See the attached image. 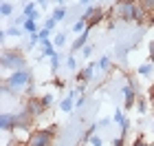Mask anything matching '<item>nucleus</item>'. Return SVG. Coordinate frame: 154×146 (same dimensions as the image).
<instances>
[{
    "label": "nucleus",
    "mask_w": 154,
    "mask_h": 146,
    "mask_svg": "<svg viewBox=\"0 0 154 146\" xmlns=\"http://www.w3.org/2000/svg\"><path fill=\"white\" fill-rule=\"evenodd\" d=\"M22 29H24V31L31 36V33H38V31L42 29V27L38 24V20H33V18H26V20H24V24H22Z\"/></svg>",
    "instance_id": "4468645a"
},
{
    "label": "nucleus",
    "mask_w": 154,
    "mask_h": 146,
    "mask_svg": "<svg viewBox=\"0 0 154 146\" xmlns=\"http://www.w3.org/2000/svg\"><path fill=\"white\" fill-rule=\"evenodd\" d=\"M88 38H90V27H88V29L84 31V33H79V36H77V38L73 40L71 49H73V51H82V49L88 44Z\"/></svg>",
    "instance_id": "9d476101"
},
{
    "label": "nucleus",
    "mask_w": 154,
    "mask_h": 146,
    "mask_svg": "<svg viewBox=\"0 0 154 146\" xmlns=\"http://www.w3.org/2000/svg\"><path fill=\"white\" fill-rule=\"evenodd\" d=\"M35 11H38V0L24 2V7H22V16L24 18H33V16H35Z\"/></svg>",
    "instance_id": "ddd939ff"
},
{
    "label": "nucleus",
    "mask_w": 154,
    "mask_h": 146,
    "mask_svg": "<svg viewBox=\"0 0 154 146\" xmlns=\"http://www.w3.org/2000/svg\"><path fill=\"white\" fill-rule=\"evenodd\" d=\"M77 95H79L77 91H68V95L60 102L62 113H73V111H75V100H77Z\"/></svg>",
    "instance_id": "1a4fd4ad"
},
{
    "label": "nucleus",
    "mask_w": 154,
    "mask_h": 146,
    "mask_svg": "<svg viewBox=\"0 0 154 146\" xmlns=\"http://www.w3.org/2000/svg\"><path fill=\"white\" fill-rule=\"evenodd\" d=\"M53 44L57 47V49H62V47H64V44H66V31H60L57 36L53 38Z\"/></svg>",
    "instance_id": "5701e85b"
},
{
    "label": "nucleus",
    "mask_w": 154,
    "mask_h": 146,
    "mask_svg": "<svg viewBox=\"0 0 154 146\" xmlns=\"http://www.w3.org/2000/svg\"><path fill=\"white\" fill-rule=\"evenodd\" d=\"M108 124H110V120H108V117H103V120H99V126H108Z\"/></svg>",
    "instance_id": "ea45409f"
},
{
    "label": "nucleus",
    "mask_w": 154,
    "mask_h": 146,
    "mask_svg": "<svg viewBox=\"0 0 154 146\" xmlns=\"http://www.w3.org/2000/svg\"><path fill=\"white\" fill-rule=\"evenodd\" d=\"M16 146H26V144H16Z\"/></svg>",
    "instance_id": "c03bdc74"
},
{
    "label": "nucleus",
    "mask_w": 154,
    "mask_h": 146,
    "mask_svg": "<svg viewBox=\"0 0 154 146\" xmlns=\"http://www.w3.org/2000/svg\"><path fill=\"white\" fill-rule=\"evenodd\" d=\"M139 5H141L148 13H152V11H154V0H139Z\"/></svg>",
    "instance_id": "cd10ccee"
},
{
    "label": "nucleus",
    "mask_w": 154,
    "mask_h": 146,
    "mask_svg": "<svg viewBox=\"0 0 154 146\" xmlns=\"http://www.w3.org/2000/svg\"><path fill=\"white\" fill-rule=\"evenodd\" d=\"M95 73H97V64H95V62H88V64H84V69L77 73V80L84 82V84H90V82L97 78Z\"/></svg>",
    "instance_id": "0eeeda50"
},
{
    "label": "nucleus",
    "mask_w": 154,
    "mask_h": 146,
    "mask_svg": "<svg viewBox=\"0 0 154 146\" xmlns=\"http://www.w3.org/2000/svg\"><path fill=\"white\" fill-rule=\"evenodd\" d=\"M0 64H2L5 71H20V69H26V58L16 49H5L2 58H0Z\"/></svg>",
    "instance_id": "20e7f679"
},
{
    "label": "nucleus",
    "mask_w": 154,
    "mask_h": 146,
    "mask_svg": "<svg viewBox=\"0 0 154 146\" xmlns=\"http://www.w3.org/2000/svg\"><path fill=\"white\" fill-rule=\"evenodd\" d=\"M55 128L57 124H51L46 128H33L29 135H26V146H53L55 140Z\"/></svg>",
    "instance_id": "7ed1b4c3"
},
{
    "label": "nucleus",
    "mask_w": 154,
    "mask_h": 146,
    "mask_svg": "<svg viewBox=\"0 0 154 146\" xmlns=\"http://www.w3.org/2000/svg\"><path fill=\"white\" fill-rule=\"evenodd\" d=\"M148 106H150V100H148L145 95H139V97H137V104H134L137 113H139V115H145V113H148Z\"/></svg>",
    "instance_id": "f8f14e48"
},
{
    "label": "nucleus",
    "mask_w": 154,
    "mask_h": 146,
    "mask_svg": "<svg viewBox=\"0 0 154 146\" xmlns=\"http://www.w3.org/2000/svg\"><path fill=\"white\" fill-rule=\"evenodd\" d=\"M128 117H125V109H115V113H112V122L115 124H123Z\"/></svg>",
    "instance_id": "412c9836"
},
{
    "label": "nucleus",
    "mask_w": 154,
    "mask_h": 146,
    "mask_svg": "<svg viewBox=\"0 0 154 146\" xmlns=\"http://www.w3.org/2000/svg\"><path fill=\"white\" fill-rule=\"evenodd\" d=\"M60 58H62L60 53H55L53 58H48V60H51V69H53V73H57V69H60V64H62V60H60Z\"/></svg>",
    "instance_id": "393cba45"
},
{
    "label": "nucleus",
    "mask_w": 154,
    "mask_h": 146,
    "mask_svg": "<svg viewBox=\"0 0 154 146\" xmlns=\"http://www.w3.org/2000/svg\"><path fill=\"white\" fill-rule=\"evenodd\" d=\"M152 73H154V64L152 62H141V64L137 67V75L139 78H150Z\"/></svg>",
    "instance_id": "9b49d317"
},
{
    "label": "nucleus",
    "mask_w": 154,
    "mask_h": 146,
    "mask_svg": "<svg viewBox=\"0 0 154 146\" xmlns=\"http://www.w3.org/2000/svg\"><path fill=\"white\" fill-rule=\"evenodd\" d=\"M11 13H13V5L7 2V0H2V5H0V16H2V18H9Z\"/></svg>",
    "instance_id": "4be33fe9"
},
{
    "label": "nucleus",
    "mask_w": 154,
    "mask_h": 146,
    "mask_svg": "<svg viewBox=\"0 0 154 146\" xmlns=\"http://www.w3.org/2000/svg\"><path fill=\"white\" fill-rule=\"evenodd\" d=\"M148 62L154 64V40H150V44H148Z\"/></svg>",
    "instance_id": "473e14b6"
},
{
    "label": "nucleus",
    "mask_w": 154,
    "mask_h": 146,
    "mask_svg": "<svg viewBox=\"0 0 154 146\" xmlns=\"http://www.w3.org/2000/svg\"><path fill=\"white\" fill-rule=\"evenodd\" d=\"M38 33H40V40H48V38H51V33H53V31H51V29H46V27H42V29H40Z\"/></svg>",
    "instance_id": "2f4dec72"
},
{
    "label": "nucleus",
    "mask_w": 154,
    "mask_h": 146,
    "mask_svg": "<svg viewBox=\"0 0 154 146\" xmlns=\"http://www.w3.org/2000/svg\"><path fill=\"white\" fill-rule=\"evenodd\" d=\"M84 102H86V97H77V100H75V109L84 106Z\"/></svg>",
    "instance_id": "4c0bfd02"
},
{
    "label": "nucleus",
    "mask_w": 154,
    "mask_h": 146,
    "mask_svg": "<svg viewBox=\"0 0 154 146\" xmlns=\"http://www.w3.org/2000/svg\"><path fill=\"white\" fill-rule=\"evenodd\" d=\"M40 100H42V104H44V109L48 111V109L53 106V102H55V95H53V91H48L44 95H40Z\"/></svg>",
    "instance_id": "aec40b11"
},
{
    "label": "nucleus",
    "mask_w": 154,
    "mask_h": 146,
    "mask_svg": "<svg viewBox=\"0 0 154 146\" xmlns=\"http://www.w3.org/2000/svg\"><path fill=\"white\" fill-rule=\"evenodd\" d=\"M90 146H103V140H101V137L99 135H93V137H90V142H88Z\"/></svg>",
    "instance_id": "f704fd0d"
},
{
    "label": "nucleus",
    "mask_w": 154,
    "mask_h": 146,
    "mask_svg": "<svg viewBox=\"0 0 154 146\" xmlns=\"http://www.w3.org/2000/svg\"><path fill=\"white\" fill-rule=\"evenodd\" d=\"M103 20H106V11H103L101 7H99V11H97V13H95L93 18H90V22H88V27H90V29H93V27H97L99 22H103Z\"/></svg>",
    "instance_id": "a211bd4d"
},
{
    "label": "nucleus",
    "mask_w": 154,
    "mask_h": 146,
    "mask_svg": "<svg viewBox=\"0 0 154 146\" xmlns=\"http://www.w3.org/2000/svg\"><path fill=\"white\" fill-rule=\"evenodd\" d=\"M115 16L121 22H137L143 24L150 18V13L139 5V0H117L115 2Z\"/></svg>",
    "instance_id": "f257e3e1"
},
{
    "label": "nucleus",
    "mask_w": 154,
    "mask_h": 146,
    "mask_svg": "<svg viewBox=\"0 0 154 146\" xmlns=\"http://www.w3.org/2000/svg\"><path fill=\"white\" fill-rule=\"evenodd\" d=\"M24 95H26V97H35V95H38V89H35V84H33V82L24 89Z\"/></svg>",
    "instance_id": "c85d7f7f"
},
{
    "label": "nucleus",
    "mask_w": 154,
    "mask_h": 146,
    "mask_svg": "<svg viewBox=\"0 0 154 146\" xmlns=\"http://www.w3.org/2000/svg\"><path fill=\"white\" fill-rule=\"evenodd\" d=\"M66 69H68V71H77V60H75V55H68V58H66Z\"/></svg>",
    "instance_id": "bb28decb"
},
{
    "label": "nucleus",
    "mask_w": 154,
    "mask_h": 146,
    "mask_svg": "<svg viewBox=\"0 0 154 146\" xmlns=\"http://www.w3.org/2000/svg\"><path fill=\"white\" fill-rule=\"evenodd\" d=\"M66 16H68V11H66V7H55V9L51 11V18L53 20H57V22H62V20H66Z\"/></svg>",
    "instance_id": "dca6fc26"
},
{
    "label": "nucleus",
    "mask_w": 154,
    "mask_h": 146,
    "mask_svg": "<svg viewBox=\"0 0 154 146\" xmlns=\"http://www.w3.org/2000/svg\"><path fill=\"white\" fill-rule=\"evenodd\" d=\"M99 11V7H95V5H90V7H86V9H84V13H82V20H86V22H90V18L95 16V13Z\"/></svg>",
    "instance_id": "6ab92c4d"
},
{
    "label": "nucleus",
    "mask_w": 154,
    "mask_h": 146,
    "mask_svg": "<svg viewBox=\"0 0 154 146\" xmlns=\"http://www.w3.org/2000/svg\"><path fill=\"white\" fill-rule=\"evenodd\" d=\"M119 126H121V137H125V135L130 133V122H128V120H125L123 124H119Z\"/></svg>",
    "instance_id": "c9c22d12"
},
{
    "label": "nucleus",
    "mask_w": 154,
    "mask_h": 146,
    "mask_svg": "<svg viewBox=\"0 0 154 146\" xmlns=\"http://www.w3.org/2000/svg\"><path fill=\"white\" fill-rule=\"evenodd\" d=\"M97 128H99V122H95V124H90V126L86 128V133L82 135V146H86L88 142H90V137L93 135H97Z\"/></svg>",
    "instance_id": "2eb2a0df"
},
{
    "label": "nucleus",
    "mask_w": 154,
    "mask_h": 146,
    "mask_svg": "<svg viewBox=\"0 0 154 146\" xmlns=\"http://www.w3.org/2000/svg\"><path fill=\"white\" fill-rule=\"evenodd\" d=\"M112 146H125V137H115V140H112Z\"/></svg>",
    "instance_id": "e433bc0d"
},
{
    "label": "nucleus",
    "mask_w": 154,
    "mask_h": 146,
    "mask_svg": "<svg viewBox=\"0 0 154 146\" xmlns=\"http://www.w3.org/2000/svg\"><path fill=\"white\" fill-rule=\"evenodd\" d=\"M150 131H152V135H154V120H152V128H150Z\"/></svg>",
    "instance_id": "37998d69"
},
{
    "label": "nucleus",
    "mask_w": 154,
    "mask_h": 146,
    "mask_svg": "<svg viewBox=\"0 0 154 146\" xmlns=\"http://www.w3.org/2000/svg\"><path fill=\"white\" fill-rule=\"evenodd\" d=\"M93 49H95L93 44H86V47L82 49V58H84V60H86V58H90V55H93Z\"/></svg>",
    "instance_id": "7c9ffc66"
},
{
    "label": "nucleus",
    "mask_w": 154,
    "mask_h": 146,
    "mask_svg": "<svg viewBox=\"0 0 154 146\" xmlns=\"http://www.w3.org/2000/svg\"><path fill=\"white\" fill-rule=\"evenodd\" d=\"M7 82V86L11 89V93L13 95H18L20 91H24L26 86L33 82V73L29 71V69H20V71H11L9 75L5 78Z\"/></svg>",
    "instance_id": "f03ea898"
},
{
    "label": "nucleus",
    "mask_w": 154,
    "mask_h": 146,
    "mask_svg": "<svg viewBox=\"0 0 154 146\" xmlns=\"http://www.w3.org/2000/svg\"><path fill=\"white\" fill-rule=\"evenodd\" d=\"M110 67H112V60H110V55H101V58L97 60V69H101L103 73L110 71Z\"/></svg>",
    "instance_id": "f3484780"
},
{
    "label": "nucleus",
    "mask_w": 154,
    "mask_h": 146,
    "mask_svg": "<svg viewBox=\"0 0 154 146\" xmlns=\"http://www.w3.org/2000/svg\"><path fill=\"white\" fill-rule=\"evenodd\" d=\"M130 146H154V144H148V142L143 140V135L139 133V135L134 137V140H132V144H130Z\"/></svg>",
    "instance_id": "a878e982"
},
{
    "label": "nucleus",
    "mask_w": 154,
    "mask_h": 146,
    "mask_svg": "<svg viewBox=\"0 0 154 146\" xmlns=\"http://www.w3.org/2000/svg\"><path fill=\"white\" fill-rule=\"evenodd\" d=\"M24 111L33 117V120H38V117H42V115L46 113V109H44V104H42L40 95H35V97H26V102H24Z\"/></svg>",
    "instance_id": "423d86ee"
},
{
    "label": "nucleus",
    "mask_w": 154,
    "mask_h": 146,
    "mask_svg": "<svg viewBox=\"0 0 154 146\" xmlns=\"http://www.w3.org/2000/svg\"><path fill=\"white\" fill-rule=\"evenodd\" d=\"M121 95H123V109L130 111L137 104V97L141 95V93H139V89H137V82L132 78H128V82L121 86Z\"/></svg>",
    "instance_id": "39448f33"
},
{
    "label": "nucleus",
    "mask_w": 154,
    "mask_h": 146,
    "mask_svg": "<svg viewBox=\"0 0 154 146\" xmlns=\"http://www.w3.org/2000/svg\"><path fill=\"white\" fill-rule=\"evenodd\" d=\"M0 128H2V133H11V131H16V113L2 111V115H0Z\"/></svg>",
    "instance_id": "6e6552de"
},
{
    "label": "nucleus",
    "mask_w": 154,
    "mask_h": 146,
    "mask_svg": "<svg viewBox=\"0 0 154 146\" xmlns=\"http://www.w3.org/2000/svg\"><path fill=\"white\" fill-rule=\"evenodd\" d=\"M90 2H93V0H79V5H84V7H86V5L90 7Z\"/></svg>",
    "instance_id": "a19ab883"
},
{
    "label": "nucleus",
    "mask_w": 154,
    "mask_h": 146,
    "mask_svg": "<svg viewBox=\"0 0 154 146\" xmlns=\"http://www.w3.org/2000/svg\"><path fill=\"white\" fill-rule=\"evenodd\" d=\"M44 27H46V29H51V31H55V27H57V20H53L51 16H48L46 22H44Z\"/></svg>",
    "instance_id": "72a5a7b5"
},
{
    "label": "nucleus",
    "mask_w": 154,
    "mask_h": 146,
    "mask_svg": "<svg viewBox=\"0 0 154 146\" xmlns=\"http://www.w3.org/2000/svg\"><path fill=\"white\" fill-rule=\"evenodd\" d=\"M55 2H57L60 7H64V5H66V0H55Z\"/></svg>",
    "instance_id": "79ce46f5"
},
{
    "label": "nucleus",
    "mask_w": 154,
    "mask_h": 146,
    "mask_svg": "<svg viewBox=\"0 0 154 146\" xmlns=\"http://www.w3.org/2000/svg\"><path fill=\"white\" fill-rule=\"evenodd\" d=\"M53 84H55V86H57V89H62V86H64V80H60V78H55V80H53Z\"/></svg>",
    "instance_id": "58836bf2"
},
{
    "label": "nucleus",
    "mask_w": 154,
    "mask_h": 146,
    "mask_svg": "<svg viewBox=\"0 0 154 146\" xmlns=\"http://www.w3.org/2000/svg\"><path fill=\"white\" fill-rule=\"evenodd\" d=\"M40 44V33H31V38H29V49H33V47H38Z\"/></svg>",
    "instance_id": "c756f323"
},
{
    "label": "nucleus",
    "mask_w": 154,
    "mask_h": 146,
    "mask_svg": "<svg viewBox=\"0 0 154 146\" xmlns=\"http://www.w3.org/2000/svg\"><path fill=\"white\" fill-rule=\"evenodd\" d=\"M22 27H18V24H13V27H9V29H7V33H9V38H20L22 36Z\"/></svg>",
    "instance_id": "b1692460"
}]
</instances>
